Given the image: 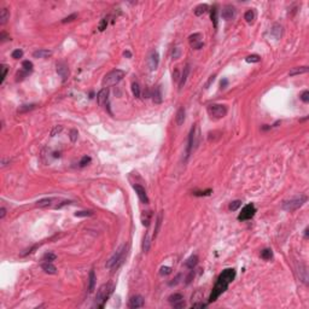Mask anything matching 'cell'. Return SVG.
Masks as SVG:
<instances>
[{
    "label": "cell",
    "mask_w": 309,
    "mask_h": 309,
    "mask_svg": "<svg viewBox=\"0 0 309 309\" xmlns=\"http://www.w3.org/2000/svg\"><path fill=\"white\" fill-rule=\"evenodd\" d=\"M236 278V271L233 268H228V269H225L221 274L219 275L217 278V281L210 293V297H209V302H215L221 293H223L227 289H228V285L234 280Z\"/></svg>",
    "instance_id": "1"
},
{
    "label": "cell",
    "mask_w": 309,
    "mask_h": 309,
    "mask_svg": "<svg viewBox=\"0 0 309 309\" xmlns=\"http://www.w3.org/2000/svg\"><path fill=\"white\" fill-rule=\"evenodd\" d=\"M126 72L121 69H115V70H111L110 72H107L105 76H104L103 81V87L104 88H107L110 86H114V85H117L120 81L123 80Z\"/></svg>",
    "instance_id": "2"
},
{
    "label": "cell",
    "mask_w": 309,
    "mask_h": 309,
    "mask_svg": "<svg viewBox=\"0 0 309 309\" xmlns=\"http://www.w3.org/2000/svg\"><path fill=\"white\" fill-rule=\"evenodd\" d=\"M112 291H114L112 284H104L99 287V290L97 291V295H96V306L98 308H103L106 301L109 300L110 295L112 293Z\"/></svg>",
    "instance_id": "3"
},
{
    "label": "cell",
    "mask_w": 309,
    "mask_h": 309,
    "mask_svg": "<svg viewBox=\"0 0 309 309\" xmlns=\"http://www.w3.org/2000/svg\"><path fill=\"white\" fill-rule=\"evenodd\" d=\"M206 111L209 114V116L214 120H220L223 118L227 115V107L226 105H221V104H210L206 107Z\"/></svg>",
    "instance_id": "4"
},
{
    "label": "cell",
    "mask_w": 309,
    "mask_h": 309,
    "mask_svg": "<svg viewBox=\"0 0 309 309\" xmlns=\"http://www.w3.org/2000/svg\"><path fill=\"white\" fill-rule=\"evenodd\" d=\"M306 202H307V197H306V196H300V197L292 198V199H290V201H285V202L283 203L281 208H283L284 210H286V211H295V210L300 209Z\"/></svg>",
    "instance_id": "5"
},
{
    "label": "cell",
    "mask_w": 309,
    "mask_h": 309,
    "mask_svg": "<svg viewBox=\"0 0 309 309\" xmlns=\"http://www.w3.org/2000/svg\"><path fill=\"white\" fill-rule=\"evenodd\" d=\"M125 250H126V246H125V245L120 246V248L114 252V255L109 258V261L106 262V268H109V269H111V268H117L118 265L122 262Z\"/></svg>",
    "instance_id": "6"
},
{
    "label": "cell",
    "mask_w": 309,
    "mask_h": 309,
    "mask_svg": "<svg viewBox=\"0 0 309 309\" xmlns=\"http://www.w3.org/2000/svg\"><path fill=\"white\" fill-rule=\"evenodd\" d=\"M255 212H256V208H255V205H254L252 203H251V204H246V205L241 209V214L238 215V220H241V221L250 220V219L254 217Z\"/></svg>",
    "instance_id": "7"
},
{
    "label": "cell",
    "mask_w": 309,
    "mask_h": 309,
    "mask_svg": "<svg viewBox=\"0 0 309 309\" xmlns=\"http://www.w3.org/2000/svg\"><path fill=\"white\" fill-rule=\"evenodd\" d=\"M190 41V46L195 50H201L203 47V40H202V34L201 33H195L188 37Z\"/></svg>",
    "instance_id": "8"
},
{
    "label": "cell",
    "mask_w": 309,
    "mask_h": 309,
    "mask_svg": "<svg viewBox=\"0 0 309 309\" xmlns=\"http://www.w3.org/2000/svg\"><path fill=\"white\" fill-rule=\"evenodd\" d=\"M158 64H160V54L157 51H152L147 58V67L151 71H153L158 68Z\"/></svg>",
    "instance_id": "9"
},
{
    "label": "cell",
    "mask_w": 309,
    "mask_h": 309,
    "mask_svg": "<svg viewBox=\"0 0 309 309\" xmlns=\"http://www.w3.org/2000/svg\"><path fill=\"white\" fill-rule=\"evenodd\" d=\"M97 102L99 106L107 107L109 106V90L107 88H102L98 94H97Z\"/></svg>",
    "instance_id": "10"
},
{
    "label": "cell",
    "mask_w": 309,
    "mask_h": 309,
    "mask_svg": "<svg viewBox=\"0 0 309 309\" xmlns=\"http://www.w3.org/2000/svg\"><path fill=\"white\" fill-rule=\"evenodd\" d=\"M196 127L193 126L192 128H191V132H190V134H188V141H187V149H186V158L190 156V153H191V151H192V149H193V146H196V144H197V141H196Z\"/></svg>",
    "instance_id": "11"
},
{
    "label": "cell",
    "mask_w": 309,
    "mask_h": 309,
    "mask_svg": "<svg viewBox=\"0 0 309 309\" xmlns=\"http://www.w3.org/2000/svg\"><path fill=\"white\" fill-rule=\"evenodd\" d=\"M221 16H222L223 19L230 21V19L234 18V16H236V9H234L232 5H226V6H223V9H222Z\"/></svg>",
    "instance_id": "12"
},
{
    "label": "cell",
    "mask_w": 309,
    "mask_h": 309,
    "mask_svg": "<svg viewBox=\"0 0 309 309\" xmlns=\"http://www.w3.org/2000/svg\"><path fill=\"white\" fill-rule=\"evenodd\" d=\"M133 188L135 190V193H137L138 198L140 199V202L144 203V204H147V203H149V197H147V195H146L145 188H144L142 186H140V185H134Z\"/></svg>",
    "instance_id": "13"
},
{
    "label": "cell",
    "mask_w": 309,
    "mask_h": 309,
    "mask_svg": "<svg viewBox=\"0 0 309 309\" xmlns=\"http://www.w3.org/2000/svg\"><path fill=\"white\" fill-rule=\"evenodd\" d=\"M57 74L62 77L63 81H65L69 76V69L65 63H57Z\"/></svg>",
    "instance_id": "14"
},
{
    "label": "cell",
    "mask_w": 309,
    "mask_h": 309,
    "mask_svg": "<svg viewBox=\"0 0 309 309\" xmlns=\"http://www.w3.org/2000/svg\"><path fill=\"white\" fill-rule=\"evenodd\" d=\"M129 308L132 309H137V308H141L144 307V298L141 296H133L131 300H129Z\"/></svg>",
    "instance_id": "15"
},
{
    "label": "cell",
    "mask_w": 309,
    "mask_h": 309,
    "mask_svg": "<svg viewBox=\"0 0 309 309\" xmlns=\"http://www.w3.org/2000/svg\"><path fill=\"white\" fill-rule=\"evenodd\" d=\"M151 97H152V100H153V103L155 104H161L162 103V100H163V96H162V88H161V86H157V87H155V88H153Z\"/></svg>",
    "instance_id": "16"
},
{
    "label": "cell",
    "mask_w": 309,
    "mask_h": 309,
    "mask_svg": "<svg viewBox=\"0 0 309 309\" xmlns=\"http://www.w3.org/2000/svg\"><path fill=\"white\" fill-rule=\"evenodd\" d=\"M188 74H190V64H186V65H185V68H184V70H182L181 76H180V81H179V90H181V88L185 86Z\"/></svg>",
    "instance_id": "17"
},
{
    "label": "cell",
    "mask_w": 309,
    "mask_h": 309,
    "mask_svg": "<svg viewBox=\"0 0 309 309\" xmlns=\"http://www.w3.org/2000/svg\"><path fill=\"white\" fill-rule=\"evenodd\" d=\"M41 268H42V271L45 272V273H47V274H56L57 273V268L52 265V262H44L42 265H41Z\"/></svg>",
    "instance_id": "18"
},
{
    "label": "cell",
    "mask_w": 309,
    "mask_h": 309,
    "mask_svg": "<svg viewBox=\"0 0 309 309\" xmlns=\"http://www.w3.org/2000/svg\"><path fill=\"white\" fill-rule=\"evenodd\" d=\"M185 115H186L185 107L181 106V107L177 110L176 116H175V121H176V125H177V126H181V125L184 123V121H185Z\"/></svg>",
    "instance_id": "19"
},
{
    "label": "cell",
    "mask_w": 309,
    "mask_h": 309,
    "mask_svg": "<svg viewBox=\"0 0 309 309\" xmlns=\"http://www.w3.org/2000/svg\"><path fill=\"white\" fill-rule=\"evenodd\" d=\"M197 263H198V256H196V255H192L191 257H188V258L186 260V262H185V266H186L188 269H193V268L197 266Z\"/></svg>",
    "instance_id": "20"
},
{
    "label": "cell",
    "mask_w": 309,
    "mask_h": 309,
    "mask_svg": "<svg viewBox=\"0 0 309 309\" xmlns=\"http://www.w3.org/2000/svg\"><path fill=\"white\" fill-rule=\"evenodd\" d=\"M96 287V273L94 271H91L90 272V275H88V292H93Z\"/></svg>",
    "instance_id": "21"
},
{
    "label": "cell",
    "mask_w": 309,
    "mask_h": 309,
    "mask_svg": "<svg viewBox=\"0 0 309 309\" xmlns=\"http://www.w3.org/2000/svg\"><path fill=\"white\" fill-rule=\"evenodd\" d=\"M9 19H10V12H9V10L6 7L1 9V11H0V24L1 26L6 24V22Z\"/></svg>",
    "instance_id": "22"
},
{
    "label": "cell",
    "mask_w": 309,
    "mask_h": 309,
    "mask_svg": "<svg viewBox=\"0 0 309 309\" xmlns=\"http://www.w3.org/2000/svg\"><path fill=\"white\" fill-rule=\"evenodd\" d=\"M51 54H52V52L50 50H44V48L37 50V51H35L34 53H33V56H34L35 58H47Z\"/></svg>",
    "instance_id": "23"
},
{
    "label": "cell",
    "mask_w": 309,
    "mask_h": 309,
    "mask_svg": "<svg viewBox=\"0 0 309 309\" xmlns=\"http://www.w3.org/2000/svg\"><path fill=\"white\" fill-rule=\"evenodd\" d=\"M210 18H211V22L214 24V28L216 29L217 28V6L214 5L210 10Z\"/></svg>",
    "instance_id": "24"
},
{
    "label": "cell",
    "mask_w": 309,
    "mask_h": 309,
    "mask_svg": "<svg viewBox=\"0 0 309 309\" xmlns=\"http://www.w3.org/2000/svg\"><path fill=\"white\" fill-rule=\"evenodd\" d=\"M298 273H300V278L302 279V281H303L304 284H307V283H308V271H307V267H306L304 265H301V266H300Z\"/></svg>",
    "instance_id": "25"
},
{
    "label": "cell",
    "mask_w": 309,
    "mask_h": 309,
    "mask_svg": "<svg viewBox=\"0 0 309 309\" xmlns=\"http://www.w3.org/2000/svg\"><path fill=\"white\" fill-rule=\"evenodd\" d=\"M54 201V198H51V197H47V198H42L40 201L36 202V206L39 208H46V206H50L52 204V202Z\"/></svg>",
    "instance_id": "26"
},
{
    "label": "cell",
    "mask_w": 309,
    "mask_h": 309,
    "mask_svg": "<svg viewBox=\"0 0 309 309\" xmlns=\"http://www.w3.org/2000/svg\"><path fill=\"white\" fill-rule=\"evenodd\" d=\"M309 68L308 67H297V68H293L292 70H290V76H295V75H301V74H306L308 72Z\"/></svg>",
    "instance_id": "27"
},
{
    "label": "cell",
    "mask_w": 309,
    "mask_h": 309,
    "mask_svg": "<svg viewBox=\"0 0 309 309\" xmlns=\"http://www.w3.org/2000/svg\"><path fill=\"white\" fill-rule=\"evenodd\" d=\"M271 34L273 35L275 39H280L281 35H283V27L280 24H274L272 30H271Z\"/></svg>",
    "instance_id": "28"
},
{
    "label": "cell",
    "mask_w": 309,
    "mask_h": 309,
    "mask_svg": "<svg viewBox=\"0 0 309 309\" xmlns=\"http://www.w3.org/2000/svg\"><path fill=\"white\" fill-rule=\"evenodd\" d=\"M208 10H209V6H208L206 4H201V5H198V6L195 9V15H196V16H202V15L205 13Z\"/></svg>",
    "instance_id": "29"
},
{
    "label": "cell",
    "mask_w": 309,
    "mask_h": 309,
    "mask_svg": "<svg viewBox=\"0 0 309 309\" xmlns=\"http://www.w3.org/2000/svg\"><path fill=\"white\" fill-rule=\"evenodd\" d=\"M169 302L172 303L173 306L174 304H176V303H179V302H181V301H184V296L181 295V293H174L172 296H169Z\"/></svg>",
    "instance_id": "30"
},
{
    "label": "cell",
    "mask_w": 309,
    "mask_h": 309,
    "mask_svg": "<svg viewBox=\"0 0 309 309\" xmlns=\"http://www.w3.org/2000/svg\"><path fill=\"white\" fill-rule=\"evenodd\" d=\"M150 220H151V211H144L141 215V222L144 226H149L150 225Z\"/></svg>",
    "instance_id": "31"
},
{
    "label": "cell",
    "mask_w": 309,
    "mask_h": 309,
    "mask_svg": "<svg viewBox=\"0 0 309 309\" xmlns=\"http://www.w3.org/2000/svg\"><path fill=\"white\" fill-rule=\"evenodd\" d=\"M150 245H151V239H150L149 234H146L145 238H144V241H142V251H144V252H147V251L150 250Z\"/></svg>",
    "instance_id": "32"
},
{
    "label": "cell",
    "mask_w": 309,
    "mask_h": 309,
    "mask_svg": "<svg viewBox=\"0 0 309 309\" xmlns=\"http://www.w3.org/2000/svg\"><path fill=\"white\" fill-rule=\"evenodd\" d=\"M244 18H245V21H246L248 23H252L254 19H255V12H254V10H248V11L245 12Z\"/></svg>",
    "instance_id": "33"
},
{
    "label": "cell",
    "mask_w": 309,
    "mask_h": 309,
    "mask_svg": "<svg viewBox=\"0 0 309 309\" xmlns=\"http://www.w3.org/2000/svg\"><path fill=\"white\" fill-rule=\"evenodd\" d=\"M272 256H273V252H272L271 249H265V250L261 251V257L263 260H271Z\"/></svg>",
    "instance_id": "34"
},
{
    "label": "cell",
    "mask_w": 309,
    "mask_h": 309,
    "mask_svg": "<svg viewBox=\"0 0 309 309\" xmlns=\"http://www.w3.org/2000/svg\"><path fill=\"white\" fill-rule=\"evenodd\" d=\"M161 223H162V214L158 215L157 217V221H156V228H155V233H153V239L157 237L158 234V231H160V227H161Z\"/></svg>",
    "instance_id": "35"
},
{
    "label": "cell",
    "mask_w": 309,
    "mask_h": 309,
    "mask_svg": "<svg viewBox=\"0 0 309 309\" xmlns=\"http://www.w3.org/2000/svg\"><path fill=\"white\" fill-rule=\"evenodd\" d=\"M56 258H57V256H56L53 252H46V254L44 255V257H42V260L46 261V262H52V261H54Z\"/></svg>",
    "instance_id": "36"
},
{
    "label": "cell",
    "mask_w": 309,
    "mask_h": 309,
    "mask_svg": "<svg viewBox=\"0 0 309 309\" xmlns=\"http://www.w3.org/2000/svg\"><path fill=\"white\" fill-rule=\"evenodd\" d=\"M132 92H133V96L135 98H139L140 97V87L138 85V82H133L132 83Z\"/></svg>",
    "instance_id": "37"
},
{
    "label": "cell",
    "mask_w": 309,
    "mask_h": 309,
    "mask_svg": "<svg viewBox=\"0 0 309 309\" xmlns=\"http://www.w3.org/2000/svg\"><path fill=\"white\" fill-rule=\"evenodd\" d=\"M0 69H1V79H0V83L2 85V83H4V81H5V79H6V75H7L9 69H7V67H6L5 64H1Z\"/></svg>",
    "instance_id": "38"
},
{
    "label": "cell",
    "mask_w": 309,
    "mask_h": 309,
    "mask_svg": "<svg viewBox=\"0 0 309 309\" xmlns=\"http://www.w3.org/2000/svg\"><path fill=\"white\" fill-rule=\"evenodd\" d=\"M260 56H257V54H251V56H248L246 58H245V61L248 62V63H258L260 62Z\"/></svg>",
    "instance_id": "39"
},
{
    "label": "cell",
    "mask_w": 309,
    "mask_h": 309,
    "mask_svg": "<svg viewBox=\"0 0 309 309\" xmlns=\"http://www.w3.org/2000/svg\"><path fill=\"white\" fill-rule=\"evenodd\" d=\"M35 104H29V105H22V106H19V109H18V112H27V111H30V110H33L35 109Z\"/></svg>",
    "instance_id": "40"
},
{
    "label": "cell",
    "mask_w": 309,
    "mask_h": 309,
    "mask_svg": "<svg viewBox=\"0 0 309 309\" xmlns=\"http://www.w3.org/2000/svg\"><path fill=\"white\" fill-rule=\"evenodd\" d=\"M22 68H23V70H26V71L30 72V71L33 70V63H32V62H29V61H24V62L22 63Z\"/></svg>",
    "instance_id": "41"
},
{
    "label": "cell",
    "mask_w": 309,
    "mask_h": 309,
    "mask_svg": "<svg viewBox=\"0 0 309 309\" xmlns=\"http://www.w3.org/2000/svg\"><path fill=\"white\" fill-rule=\"evenodd\" d=\"M180 56H181V48L180 47H174L172 52V58L173 59H177V58H180Z\"/></svg>",
    "instance_id": "42"
},
{
    "label": "cell",
    "mask_w": 309,
    "mask_h": 309,
    "mask_svg": "<svg viewBox=\"0 0 309 309\" xmlns=\"http://www.w3.org/2000/svg\"><path fill=\"white\" fill-rule=\"evenodd\" d=\"M93 212L92 211H76L75 216L76 217H85V216H92Z\"/></svg>",
    "instance_id": "43"
},
{
    "label": "cell",
    "mask_w": 309,
    "mask_h": 309,
    "mask_svg": "<svg viewBox=\"0 0 309 309\" xmlns=\"http://www.w3.org/2000/svg\"><path fill=\"white\" fill-rule=\"evenodd\" d=\"M90 162H91V157H88V156H83V157L81 158V161H80V167H81V168H82V167H86Z\"/></svg>",
    "instance_id": "44"
},
{
    "label": "cell",
    "mask_w": 309,
    "mask_h": 309,
    "mask_svg": "<svg viewBox=\"0 0 309 309\" xmlns=\"http://www.w3.org/2000/svg\"><path fill=\"white\" fill-rule=\"evenodd\" d=\"M170 273H172V268H170V267H168V266L162 267V268H161V271H160V274L161 275H169Z\"/></svg>",
    "instance_id": "45"
},
{
    "label": "cell",
    "mask_w": 309,
    "mask_h": 309,
    "mask_svg": "<svg viewBox=\"0 0 309 309\" xmlns=\"http://www.w3.org/2000/svg\"><path fill=\"white\" fill-rule=\"evenodd\" d=\"M241 205V201H234V202H232L231 204H230V210H232V211H234V210H237L239 206Z\"/></svg>",
    "instance_id": "46"
},
{
    "label": "cell",
    "mask_w": 309,
    "mask_h": 309,
    "mask_svg": "<svg viewBox=\"0 0 309 309\" xmlns=\"http://www.w3.org/2000/svg\"><path fill=\"white\" fill-rule=\"evenodd\" d=\"M22 56H23V51L22 50H15L12 52V58H15V59H19Z\"/></svg>",
    "instance_id": "47"
},
{
    "label": "cell",
    "mask_w": 309,
    "mask_h": 309,
    "mask_svg": "<svg viewBox=\"0 0 309 309\" xmlns=\"http://www.w3.org/2000/svg\"><path fill=\"white\" fill-rule=\"evenodd\" d=\"M300 98L302 99V102L308 103L309 102V91H303V92H302V94L300 96Z\"/></svg>",
    "instance_id": "48"
},
{
    "label": "cell",
    "mask_w": 309,
    "mask_h": 309,
    "mask_svg": "<svg viewBox=\"0 0 309 309\" xmlns=\"http://www.w3.org/2000/svg\"><path fill=\"white\" fill-rule=\"evenodd\" d=\"M28 74H29V72L26 71V70H22V71H19V72H17V81H22Z\"/></svg>",
    "instance_id": "49"
},
{
    "label": "cell",
    "mask_w": 309,
    "mask_h": 309,
    "mask_svg": "<svg viewBox=\"0 0 309 309\" xmlns=\"http://www.w3.org/2000/svg\"><path fill=\"white\" fill-rule=\"evenodd\" d=\"M106 26H107V19H106V18H103V19L100 21V23H99L98 29H99L100 32H103V30L106 29Z\"/></svg>",
    "instance_id": "50"
},
{
    "label": "cell",
    "mask_w": 309,
    "mask_h": 309,
    "mask_svg": "<svg viewBox=\"0 0 309 309\" xmlns=\"http://www.w3.org/2000/svg\"><path fill=\"white\" fill-rule=\"evenodd\" d=\"M211 192H212L211 190H206V191H201V192L196 191V192H193V195H195V196H199V197H201V196H209V195H210Z\"/></svg>",
    "instance_id": "51"
},
{
    "label": "cell",
    "mask_w": 309,
    "mask_h": 309,
    "mask_svg": "<svg viewBox=\"0 0 309 309\" xmlns=\"http://www.w3.org/2000/svg\"><path fill=\"white\" fill-rule=\"evenodd\" d=\"M75 18H77V15L76 13H72V15H70V16H68V17H65L62 22L63 23H68V22H71V21H74Z\"/></svg>",
    "instance_id": "52"
},
{
    "label": "cell",
    "mask_w": 309,
    "mask_h": 309,
    "mask_svg": "<svg viewBox=\"0 0 309 309\" xmlns=\"http://www.w3.org/2000/svg\"><path fill=\"white\" fill-rule=\"evenodd\" d=\"M9 40H11V37H10V35H7L5 32H2V33L0 34V41H1V42L9 41Z\"/></svg>",
    "instance_id": "53"
},
{
    "label": "cell",
    "mask_w": 309,
    "mask_h": 309,
    "mask_svg": "<svg viewBox=\"0 0 309 309\" xmlns=\"http://www.w3.org/2000/svg\"><path fill=\"white\" fill-rule=\"evenodd\" d=\"M77 131H75V129H71L70 131V139H71V141L72 142H75L76 141V138H77Z\"/></svg>",
    "instance_id": "54"
},
{
    "label": "cell",
    "mask_w": 309,
    "mask_h": 309,
    "mask_svg": "<svg viewBox=\"0 0 309 309\" xmlns=\"http://www.w3.org/2000/svg\"><path fill=\"white\" fill-rule=\"evenodd\" d=\"M62 129H63V127H62V126H59V127H58V126H57V127H54V129L52 131L51 135H52V137H54V135H56V133H59Z\"/></svg>",
    "instance_id": "55"
},
{
    "label": "cell",
    "mask_w": 309,
    "mask_h": 309,
    "mask_svg": "<svg viewBox=\"0 0 309 309\" xmlns=\"http://www.w3.org/2000/svg\"><path fill=\"white\" fill-rule=\"evenodd\" d=\"M205 303H193L192 304V308H205Z\"/></svg>",
    "instance_id": "56"
},
{
    "label": "cell",
    "mask_w": 309,
    "mask_h": 309,
    "mask_svg": "<svg viewBox=\"0 0 309 309\" xmlns=\"http://www.w3.org/2000/svg\"><path fill=\"white\" fill-rule=\"evenodd\" d=\"M181 276H182V275L179 274V275H177V276H176V278H175V279H174L175 281H172V283H169V285H170V286H173V285H176V284H177V283L180 281V278H181Z\"/></svg>",
    "instance_id": "57"
},
{
    "label": "cell",
    "mask_w": 309,
    "mask_h": 309,
    "mask_svg": "<svg viewBox=\"0 0 309 309\" xmlns=\"http://www.w3.org/2000/svg\"><path fill=\"white\" fill-rule=\"evenodd\" d=\"M185 306H186V304H185V302H184V301H181V302H179V303L174 304L173 307H174V308H184Z\"/></svg>",
    "instance_id": "58"
},
{
    "label": "cell",
    "mask_w": 309,
    "mask_h": 309,
    "mask_svg": "<svg viewBox=\"0 0 309 309\" xmlns=\"http://www.w3.org/2000/svg\"><path fill=\"white\" fill-rule=\"evenodd\" d=\"M5 215H6V209L2 206V208L0 209V219H4V217H5Z\"/></svg>",
    "instance_id": "59"
},
{
    "label": "cell",
    "mask_w": 309,
    "mask_h": 309,
    "mask_svg": "<svg viewBox=\"0 0 309 309\" xmlns=\"http://www.w3.org/2000/svg\"><path fill=\"white\" fill-rule=\"evenodd\" d=\"M220 85H221V88H226V86L228 85V81H227L226 79H223V80L221 81V83H220Z\"/></svg>",
    "instance_id": "60"
},
{
    "label": "cell",
    "mask_w": 309,
    "mask_h": 309,
    "mask_svg": "<svg viewBox=\"0 0 309 309\" xmlns=\"http://www.w3.org/2000/svg\"><path fill=\"white\" fill-rule=\"evenodd\" d=\"M173 79H174V80H179V81H180V77H179V71H177V70H175V72L173 74Z\"/></svg>",
    "instance_id": "61"
},
{
    "label": "cell",
    "mask_w": 309,
    "mask_h": 309,
    "mask_svg": "<svg viewBox=\"0 0 309 309\" xmlns=\"http://www.w3.org/2000/svg\"><path fill=\"white\" fill-rule=\"evenodd\" d=\"M123 56L127 57V58H131V57H132V53H131L129 51H125V52H123Z\"/></svg>",
    "instance_id": "62"
},
{
    "label": "cell",
    "mask_w": 309,
    "mask_h": 309,
    "mask_svg": "<svg viewBox=\"0 0 309 309\" xmlns=\"http://www.w3.org/2000/svg\"><path fill=\"white\" fill-rule=\"evenodd\" d=\"M304 237H306V238H308V227L304 230Z\"/></svg>",
    "instance_id": "63"
}]
</instances>
